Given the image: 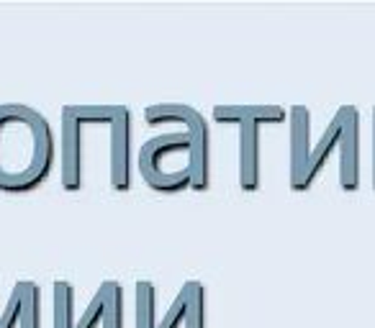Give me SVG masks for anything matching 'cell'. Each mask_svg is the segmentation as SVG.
I'll list each match as a JSON object with an SVG mask.
<instances>
[{
  "instance_id": "4fadbf2b",
  "label": "cell",
  "mask_w": 375,
  "mask_h": 328,
  "mask_svg": "<svg viewBox=\"0 0 375 328\" xmlns=\"http://www.w3.org/2000/svg\"><path fill=\"white\" fill-rule=\"evenodd\" d=\"M18 308H21L18 295L11 290V298H8L6 308L0 310V328H18Z\"/></svg>"
},
{
  "instance_id": "277c9868",
  "label": "cell",
  "mask_w": 375,
  "mask_h": 328,
  "mask_svg": "<svg viewBox=\"0 0 375 328\" xmlns=\"http://www.w3.org/2000/svg\"><path fill=\"white\" fill-rule=\"evenodd\" d=\"M52 306V328H124V287L119 280H103L80 318L75 315V285L57 280Z\"/></svg>"
},
{
  "instance_id": "8992f818",
  "label": "cell",
  "mask_w": 375,
  "mask_h": 328,
  "mask_svg": "<svg viewBox=\"0 0 375 328\" xmlns=\"http://www.w3.org/2000/svg\"><path fill=\"white\" fill-rule=\"evenodd\" d=\"M144 118L152 126H162V123L185 126V131L190 134V149H188L190 187L198 193H206L211 187V128L206 116L185 103H157L144 108Z\"/></svg>"
},
{
  "instance_id": "9c48e42d",
  "label": "cell",
  "mask_w": 375,
  "mask_h": 328,
  "mask_svg": "<svg viewBox=\"0 0 375 328\" xmlns=\"http://www.w3.org/2000/svg\"><path fill=\"white\" fill-rule=\"evenodd\" d=\"M111 131V187L116 193L131 190V111L126 105H113V118L108 123Z\"/></svg>"
},
{
  "instance_id": "7c38bea8",
  "label": "cell",
  "mask_w": 375,
  "mask_h": 328,
  "mask_svg": "<svg viewBox=\"0 0 375 328\" xmlns=\"http://www.w3.org/2000/svg\"><path fill=\"white\" fill-rule=\"evenodd\" d=\"M134 303H136L134 328H154L157 326V310H154L157 290H154V282H150V280H139V282H136Z\"/></svg>"
},
{
  "instance_id": "7a4b0ae2",
  "label": "cell",
  "mask_w": 375,
  "mask_h": 328,
  "mask_svg": "<svg viewBox=\"0 0 375 328\" xmlns=\"http://www.w3.org/2000/svg\"><path fill=\"white\" fill-rule=\"evenodd\" d=\"M213 118L239 126V187L244 193H257L263 182L260 134L268 123H283L285 108L270 103H226L213 108Z\"/></svg>"
},
{
  "instance_id": "5bb4252c",
  "label": "cell",
  "mask_w": 375,
  "mask_h": 328,
  "mask_svg": "<svg viewBox=\"0 0 375 328\" xmlns=\"http://www.w3.org/2000/svg\"><path fill=\"white\" fill-rule=\"evenodd\" d=\"M373 190H375V108H373Z\"/></svg>"
},
{
  "instance_id": "52a82bcc",
  "label": "cell",
  "mask_w": 375,
  "mask_h": 328,
  "mask_svg": "<svg viewBox=\"0 0 375 328\" xmlns=\"http://www.w3.org/2000/svg\"><path fill=\"white\" fill-rule=\"evenodd\" d=\"M190 149V134L180 131V134H162L157 139H150L139 151V172H142L144 182L157 190V193L173 195L190 190V172L178 170V172H165L162 170V159L170 151H188Z\"/></svg>"
},
{
  "instance_id": "8fae6325",
  "label": "cell",
  "mask_w": 375,
  "mask_h": 328,
  "mask_svg": "<svg viewBox=\"0 0 375 328\" xmlns=\"http://www.w3.org/2000/svg\"><path fill=\"white\" fill-rule=\"evenodd\" d=\"M18 295V328H41V287L34 280H18L13 285Z\"/></svg>"
},
{
  "instance_id": "6da1fadb",
  "label": "cell",
  "mask_w": 375,
  "mask_h": 328,
  "mask_svg": "<svg viewBox=\"0 0 375 328\" xmlns=\"http://www.w3.org/2000/svg\"><path fill=\"white\" fill-rule=\"evenodd\" d=\"M57 142L44 113L26 103H0V193H31L49 179Z\"/></svg>"
},
{
  "instance_id": "ba28073f",
  "label": "cell",
  "mask_w": 375,
  "mask_h": 328,
  "mask_svg": "<svg viewBox=\"0 0 375 328\" xmlns=\"http://www.w3.org/2000/svg\"><path fill=\"white\" fill-rule=\"evenodd\" d=\"M334 118L339 123V187L355 193L360 187V113L355 105H342Z\"/></svg>"
},
{
  "instance_id": "5b68a950",
  "label": "cell",
  "mask_w": 375,
  "mask_h": 328,
  "mask_svg": "<svg viewBox=\"0 0 375 328\" xmlns=\"http://www.w3.org/2000/svg\"><path fill=\"white\" fill-rule=\"evenodd\" d=\"M111 118H113V105H105V103H75L62 108V131H60L62 190L77 193L83 187L85 128L108 126Z\"/></svg>"
},
{
  "instance_id": "30bf717a",
  "label": "cell",
  "mask_w": 375,
  "mask_h": 328,
  "mask_svg": "<svg viewBox=\"0 0 375 328\" xmlns=\"http://www.w3.org/2000/svg\"><path fill=\"white\" fill-rule=\"evenodd\" d=\"M154 328H206V287L198 280H185Z\"/></svg>"
},
{
  "instance_id": "3957f363",
  "label": "cell",
  "mask_w": 375,
  "mask_h": 328,
  "mask_svg": "<svg viewBox=\"0 0 375 328\" xmlns=\"http://www.w3.org/2000/svg\"><path fill=\"white\" fill-rule=\"evenodd\" d=\"M339 144V123L331 116L329 126L322 134L319 142H311V111L306 105H293L291 108V182L293 193H306L314 185L316 177L324 172L329 157L337 151Z\"/></svg>"
}]
</instances>
